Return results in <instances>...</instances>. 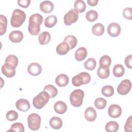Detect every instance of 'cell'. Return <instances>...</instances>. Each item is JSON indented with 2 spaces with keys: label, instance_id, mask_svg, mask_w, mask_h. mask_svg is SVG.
I'll return each instance as SVG.
<instances>
[{
  "label": "cell",
  "instance_id": "obj_1",
  "mask_svg": "<svg viewBox=\"0 0 132 132\" xmlns=\"http://www.w3.org/2000/svg\"><path fill=\"white\" fill-rule=\"evenodd\" d=\"M26 19V14L19 9H14L12 12L10 20V23L13 27H19L22 26Z\"/></svg>",
  "mask_w": 132,
  "mask_h": 132
},
{
  "label": "cell",
  "instance_id": "obj_2",
  "mask_svg": "<svg viewBox=\"0 0 132 132\" xmlns=\"http://www.w3.org/2000/svg\"><path fill=\"white\" fill-rule=\"evenodd\" d=\"M50 97L46 91L40 92L37 96H35L32 100V104L37 109L42 108L48 102Z\"/></svg>",
  "mask_w": 132,
  "mask_h": 132
},
{
  "label": "cell",
  "instance_id": "obj_3",
  "mask_svg": "<svg viewBox=\"0 0 132 132\" xmlns=\"http://www.w3.org/2000/svg\"><path fill=\"white\" fill-rule=\"evenodd\" d=\"M91 78V76L88 73L82 72L72 77V83L75 87H79L82 85L88 84Z\"/></svg>",
  "mask_w": 132,
  "mask_h": 132
},
{
  "label": "cell",
  "instance_id": "obj_4",
  "mask_svg": "<svg viewBox=\"0 0 132 132\" xmlns=\"http://www.w3.org/2000/svg\"><path fill=\"white\" fill-rule=\"evenodd\" d=\"M84 95V92L81 89H76L72 91L70 95L71 105L75 107L80 106L82 104Z\"/></svg>",
  "mask_w": 132,
  "mask_h": 132
},
{
  "label": "cell",
  "instance_id": "obj_5",
  "mask_svg": "<svg viewBox=\"0 0 132 132\" xmlns=\"http://www.w3.org/2000/svg\"><path fill=\"white\" fill-rule=\"evenodd\" d=\"M41 117L36 113H32L30 114L27 117L28 126L29 128L32 130H38L41 125Z\"/></svg>",
  "mask_w": 132,
  "mask_h": 132
},
{
  "label": "cell",
  "instance_id": "obj_6",
  "mask_svg": "<svg viewBox=\"0 0 132 132\" xmlns=\"http://www.w3.org/2000/svg\"><path fill=\"white\" fill-rule=\"evenodd\" d=\"M78 19V13L74 9H70L63 17L64 23L68 26L75 23Z\"/></svg>",
  "mask_w": 132,
  "mask_h": 132
},
{
  "label": "cell",
  "instance_id": "obj_7",
  "mask_svg": "<svg viewBox=\"0 0 132 132\" xmlns=\"http://www.w3.org/2000/svg\"><path fill=\"white\" fill-rule=\"evenodd\" d=\"M131 88V81L128 79H125L121 81V82L118 86L117 90L119 94L124 95L129 93Z\"/></svg>",
  "mask_w": 132,
  "mask_h": 132
},
{
  "label": "cell",
  "instance_id": "obj_8",
  "mask_svg": "<svg viewBox=\"0 0 132 132\" xmlns=\"http://www.w3.org/2000/svg\"><path fill=\"white\" fill-rule=\"evenodd\" d=\"M121 26L119 24L115 22L110 23L107 27V32L109 36L115 37L118 36L121 33Z\"/></svg>",
  "mask_w": 132,
  "mask_h": 132
},
{
  "label": "cell",
  "instance_id": "obj_9",
  "mask_svg": "<svg viewBox=\"0 0 132 132\" xmlns=\"http://www.w3.org/2000/svg\"><path fill=\"white\" fill-rule=\"evenodd\" d=\"M28 73L32 76L39 75L42 72V67L37 62H32L29 64L27 67Z\"/></svg>",
  "mask_w": 132,
  "mask_h": 132
},
{
  "label": "cell",
  "instance_id": "obj_10",
  "mask_svg": "<svg viewBox=\"0 0 132 132\" xmlns=\"http://www.w3.org/2000/svg\"><path fill=\"white\" fill-rule=\"evenodd\" d=\"M108 113L109 116L111 118H119L122 114L121 107L118 105L112 104L109 107Z\"/></svg>",
  "mask_w": 132,
  "mask_h": 132
},
{
  "label": "cell",
  "instance_id": "obj_11",
  "mask_svg": "<svg viewBox=\"0 0 132 132\" xmlns=\"http://www.w3.org/2000/svg\"><path fill=\"white\" fill-rule=\"evenodd\" d=\"M15 107L19 110L23 112H26L29 109L30 105L28 100L22 98L18 100L16 102Z\"/></svg>",
  "mask_w": 132,
  "mask_h": 132
},
{
  "label": "cell",
  "instance_id": "obj_12",
  "mask_svg": "<svg viewBox=\"0 0 132 132\" xmlns=\"http://www.w3.org/2000/svg\"><path fill=\"white\" fill-rule=\"evenodd\" d=\"M23 34L20 30H13L9 35V40L13 43H19L23 39Z\"/></svg>",
  "mask_w": 132,
  "mask_h": 132
},
{
  "label": "cell",
  "instance_id": "obj_13",
  "mask_svg": "<svg viewBox=\"0 0 132 132\" xmlns=\"http://www.w3.org/2000/svg\"><path fill=\"white\" fill-rule=\"evenodd\" d=\"M54 4L50 1H44L40 4V10L45 13L51 12L54 9Z\"/></svg>",
  "mask_w": 132,
  "mask_h": 132
},
{
  "label": "cell",
  "instance_id": "obj_14",
  "mask_svg": "<svg viewBox=\"0 0 132 132\" xmlns=\"http://www.w3.org/2000/svg\"><path fill=\"white\" fill-rule=\"evenodd\" d=\"M85 117L88 121H94L97 117L96 110L92 107L87 108L85 111Z\"/></svg>",
  "mask_w": 132,
  "mask_h": 132
},
{
  "label": "cell",
  "instance_id": "obj_15",
  "mask_svg": "<svg viewBox=\"0 0 132 132\" xmlns=\"http://www.w3.org/2000/svg\"><path fill=\"white\" fill-rule=\"evenodd\" d=\"M69 81V77L65 74H60L55 78V82L59 87L66 86Z\"/></svg>",
  "mask_w": 132,
  "mask_h": 132
},
{
  "label": "cell",
  "instance_id": "obj_16",
  "mask_svg": "<svg viewBox=\"0 0 132 132\" xmlns=\"http://www.w3.org/2000/svg\"><path fill=\"white\" fill-rule=\"evenodd\" d=\"M43 21V18L39 13L31 14L29 19V24L40 26Z\"/></svg>",
  "mask_w": 132,
  "mask_h": 132
},
{
  "label": "cell",
  "instance_id": "obj_17",
  "mask_svg": "<svg viewBox=\"0 0 132 132\" xmlns=\"http://www.w3.org/2000/svg\"><path fill=\"white\" fill-rule=\"evenodd\" d=\"M1 71L2 73L7 77H12L15 74V69H14L5 63L2 66Z\"/></svg>",
  "mask_w": 132,
  "mask_h": 132
},
{
  "label": "cell",
  "instance_id": "obj_18",
  "mask_svg": "<svg viewBox=\"0 0 132 132\" xmlns=\"http://www.w3.org/2000/svg\"><path fill=\"white\" fill-rule=\"evenodd\" d=\"M55 111L58 114H63L67 110V105L62 101H59L56 102L54 104Z\"/></svg>",
  "mask_w": 132,
  "mask_h": 132
},
{
  "label": "cell",
  "instance_id": "obj_19",
  "mask_svg": "<svg viewBox=\"0 0 132 132\" xmlns=\"http://www.w3.org/2000/svg\"><path fill=\"white\" fill-rule=\"evenodd\" d=\"M87 56V50L85 47L78 48L75 53V58L76 60L80 61L84 60Z\"/></svg>",
  "mask_w": 132,
  "mask_h": 132
},
{
  "label": "cell",
  "instance_id": "obj_20",
  "mask_svg": "<svg viewBox=\"0 0 132 132\" xmlns=\"http://www.w3.org/2000/svg\"><path fill=\"white\" fill-rule=\"evenodd\" d=\"M69 45L65 42H62L59 43L56 47V52L60 55H64L67 54L70 51Z\"/></svg>",
  "mask_w": 132,
  "mask_h": 132
},
{
  "label": "cell",
  "instance_id": "obj_21",
  "mask_svg": "<svg viewBox=\"0 0 132 132\" xmlns=\"http://www.w3.org/2000/svg\"><path fill=\"white\" fill-rule=\"evenodd\" d=\"M5 63L14 69H15L18 64V58L14 55H9L6 57Z\"/></svg>",
  "mask_w": 132,
  "mask_h": 132
},
{
  "label": "cell",
  "instance_id": "obj_22",
  "mask_svg": "<svg viewBox=\"0 0 132 132\" xmlns=\"http://www.w3.org/2000/svg\"><path fill=\"white\" fill-rule=\"evenodd\" d=\"M49 124L52 128L58 129L61 128L62 126V121L59 117H53L50 119Z\"/></svg>",
  "mask_w": 132,
  "mask_h": 132
},
{
  "label": "cell",
  "instance_id": "obj_23",
  "mask_svg": "<svg viewBox=\"0 0 132 132\" xmlns=\"http://www.w3.org/2000/svg\"><path fill=\"white\" fill-rule=\"evenodd\" d=\"M105 31L104 26L100 23L94 24L92 27V32L96 36H100L103 35Z\"/></svg>",
  "mask_w": 132,
  "mask_h": 132
},
{
  "label": "cell",
  "instance_id": "obj_24",
  "mask_svg": "<svg viewBox=\"0 0 132 132\" xmlns=\"http://www.w3.org/2000/svg\"><path fill=\"white\" fill-rule=\"evenodd\" d=\"M51 39V34L48 31H43L41 32L38 37V40L41 45L47 44L50 41Z\"/></svg>",
  "mask_w": 132,
  "mask_h": 132
},
{
  "label": "cell",
  "instance_id": "obj_25",
  "mask_svg": "<svg viewBox=\"0 0 132 132\" xmlns=\"http://www.w3.org/2000/svg\"><path fill=\"white\" fill-rule=\"evenodd\" d=\"M110 71L109 68L99 66L97 70V76L101 79H106L109 76Z\"/></svg>",
  "mask_w": 132,
  "mask_h": 132
},
{
  "label": "cell",
  "instance_id": "obj_26",
  "mask_svg": "<svg viewBox=\"0 0 132 132\" xmlns=\"http://www.w3.org/2000/svg\"><path fill=\"white\" fill-rule=\"evenodd\" d=\"M63 42H66L69 45L70 49L72 50L76 46L77 43V40L74 36L68 35L64 38Z\"/></svg>",
  "mask_w": 132,
  "mask_h": 132
},
{
  "label": "cell",
  "instance_id": "obj_27",
  "mask_svg": "<svg viewBox=\"0 0 132 132\" xmlns=\"http://www.w3.org/2000/svg\"><path fill=\"white\" fill-rule=\"evenodd\" d=\"M57 22V19L54 15L47 16L44 21V25L47 28H52L54 26Z\"/></svg>",
  "mask_w": 132,
  "mask_h": 132
},
{
  "label": "cell",
  "instance_id": "obj_28",
  "mask_svg": "<svg viewBox=\"0 0 132 132\" xmlns=\"http://www.w3.org/2000/svg\"><path fill=\"white\" fill-rule=\"evenodd\" d=\"M43 91H46L48 93L50 98L55 97L58 94V90L57 88L54 86L50 84L46 85L43 88Z\"/></svg>",
  "mask_w": 132,
  "mask_h": 132
},
{
  "label": "cell",
  "instance_id": "obj_29",
  "mask_svg": "<svg viewBox=\"0 0 132 132\" xmlns=\"http://www.w3.org/2000/svg\"><path fill=\"white\" fill-rule=\"evenodd\" d=\"M113 74L117 77H122L125 72V69L121 64H116L113 68Z\"/></svg>",
  "mask_w": 132,
  "mask_h": 132
},
{
  "label": "cell",
  "instance_id": "obj_30",
  "mask_svg": "<svg viewBox=\"0 0 132 132\" xmlns=\"http://www.w3.org/2000/svg\"><path fill=\"white\" fill-rule=\"evenodd\" d=\"M119 127V124L117 122L111 121L106 124L105 130L108 132H116L118 130Z\"/></svg>",
  "mask_w": 132,
  "mask_h": 132
},
{
  "label": "cell",
  "instance_id": "obj_31",
  "mask_svg": "<svg viewBox=\"0 0 132 132\" xmlns=\"http://www.w3.org/2000/svg\"><path fill=\"white\" fill-rule=\"evenodd\" d=\"M74 8L78 13H82L86 10V5L84 1L76 0L74 4Z\"/></svg>",
  "mask_w": 132,
  "mask_h": 132
},
{
  "label": "cell",
  "instance_id": "obj_32",
  "mask_svg": "<svg viewBox=\"0 0 132 132\" xmlns=\"http://www.w3.org/2000/svg\"><path fill=\"white\" fill-rule=\"evenodd\" d=\"M7 19L6 16L0 15V35L2 36L5 34L7 30Z\"/></svg>",
  "mask_w": 132,
  "mask_h": 132
},
{
  "label": "cell",
  "instance_id": "obj_33",
  "mask_svg": "<svg viewBox=\"0 0 132 132\" xmlns=\"http://www.w3.org/2000/svg\"><path fill=\"white\" fill-rule=\"evenodd\" d=\"M99 63L100 66L105 68H109L111 63V59L108 55H105L101 57Z\"/></svg>",
  "mask_w": 132,
  "mask_h": 132
},
{
  "label": "cell",
  "instance_id": "obj_34",
  "mask_svg": "<svg viewBox=\"0 0 132 132\" xmlns=\"http://www.w3.org/2000/svg\"><path fill=\"white\" fill-rule=\"evenodd\" d=\"M84 65L86 69L89 71H92L96 67V61L94 58H89L84 62Z\"/></svg>",
  "mask_w": 132,
  "mask_h": 132
},
{
  "label": "cell",
  "instance_id": "obj_35",
  "mask_svg": "<svg viewBox=\"0 0 132 132\" xmlns=\"http://www.w3.org/2000/svg\"><path fill=\"white\" fill-rule=\"evenodd\" d=\"M101 92L103 95L106 97H110L114 94V89L111 86L106 85L102 87Z\"/></svg>",
  "mask_w": 132,
  "mask_h": 132
},
{
  "label": "cell",
  "instance_id": "obj_36",
  "mask_svg": "<svg viewBox=\"0 0 132 132\" xmlns=\"http://www.w3.org/2000/svg\"><path fill=\"white\" fill-rule=\"evenodd\" d=\"M98 18V13L96 11L94 10H90L88 11L86 14V19L89 22H94L97 20Z\"/></svg>",
  "mask_w": 132,
  "mask_h": 132
},
{
  "label": "cell",
  "instance_id": "obj_37",
  "mask_svg": "<svg viewBox=\"0 0 132 132\" xmlns=\"http://www.w3.org/2000/svg\"><path fill=\"white\" fill-rule=\"evenodd\" d=\"M107 105V101L102 97H97L94 101V106L98 109H103L105 108Z\"/></svg>",
  "mask_w": 132,
  "mask_h": 132
},
{
  "label": "cell",
  "instance_id": "obj_38",
  "mask_svg": "<svg viewBox=\"0 0 132 132\" xmlns=\"http://www.w3.org/2000/svg\"><path fill=\"white\" fill-rule=\"evenodd\" d=\"M18 131V132H23L24 131V125L19 122L13 123L10 128L7 131Z\"/></svg>",
  "mask_w": 132,
  "mask_h": 132
},
{
  "label": "cell",
  "instance_id": "obj_39",
  "mask_svg": "<svg viewBox=\"0 0 132 132\" xmlns=\"http://www.w3.org/2000/svg\"><path fill=\"white\" fill-rule=\"evenodd\" d=\"M28 30L32 35H38L40 31V26L29 24L28 26Z\"/></svg>",
  "mask_w": 132,
  "mask_h": 132
},
{
  "label": "cell",
  "instance_id": "obj_40",
  "mask_svg": "<svg viewBox=\"0 0 132 132\" xmlns=\"http://www.w3.org/2000/svg\"><path fill=\"white\" fill-rule=\"evenodd\" d=\"M6 119L10 121H13L18 119L19 115L18 113L15 110H11L8 111L6 114Z\"/></svg>",
  "mask_w": 132,
  "mask_h": 132
},
{
  "label": "cell",
  "instance_id": "obj_41",
  "mask_svg": "<svg viewBox=\"0 0 132 132\" xmlns=\"http://www.w3.org/2000/svg\"><path fill=\"white\" fill-rule=\"evenodd\" d=\"M124 131L126 132H131L132 130V117L129 116L127 119L124 125Z\"/></svg>",
  "mask_w": 132,
  "mask_h": 132
},
{
  "label": "cell",
  "instance_id": "obj_42",
  "mask_svg": "<svg viewBox=\"0 0 132 132\" xmlns=\"http://www.w3.org/2000/svg\"><path fill=\"white\" fill-rule=\"evenodd\" d=\"M123 16L128 20L132 19V10L130 7H126L123 10Z\"/></svg>",
  "mask_w": 132,
  "mask_h": 132
},
{
  "label": "cell",
  "instance_id": "obj_43",
  "mask_svg": "<svg viewBox=\"0 0 132 132\" xmlns=\"http://www.w3.org/2000/svg\"><path fill=\"white\" fill-rule=\"evenodd\" d=\"M124 62L127 68L129 69L132 68V55L131 54L125 57Z\"/></svg>",
  "mask_w": 132,
  "mask_h": 132
},
{
  "label": "cell",
  "instance_id": "obj_44",
  "mask_svg": "<svg viewBox=\"0 0 132 132\" xmlns=\"http://www.w3.org/2000/svg\"><path fill=\"white\" fill-rule=\"evenodd\" d=\"M30 0H18L17 2L19 6L25 8L30 5Z\"/></svg>",
  "mask_w": 132,
  "mask_h": 132
},
{
  "label": "cell",
  "instance_id": "obj_45",
  "mask_svg": "<svg viewBox=\"0 0 132 132\" xmlns=\"http://www.w3.org/2000/svg\"><path fill=\"white\" fill-rule=\"evenodd\" d=\"M98 0H88L87 1V3L91 6H94L97 5L98 3Z\"/></svg>",
  "mask_w": 132,
  "mask_h": 132
}]
</instances>
